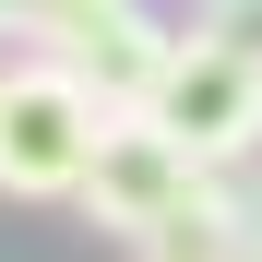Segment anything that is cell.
<instances>
[{"label": "cell", "instance_id": "obj_1", "mask_svg": "<svg viewBox=\"0 0 262 262\" xmlns=\"http://www.w3.org/2000/svg\"><path fill=\"white\" fill-rule=\"evenodd\" d=\"M107 96L60 60H0V203H72L83 167H96Z\"/></svg>", "mask_w": 262, "mask_h": 262}, {"label": "cell", "instance_id": "obj_2", "mask_svg": "<svg viewBox=\"0 0 262 262\" xmlns=\"http://www.w3.org/2000/svg\"><path fill=\"white\" fill-rule=\"evenodd\" d=\"M143 119H155V131H179L203 179H238V167L262 155V60L227 48L214 24H179V48H167Z\"/></svg>", "mask_w": 262, "mask_h": 262}, {"label": "cell", "instance_id": "obj_3", "mask_svg": "<svg viewBox=\"0 0 262 262\" xmlns=\"http://www.w3.org/2000/svg\"><path fill=\"white\" fill-rule=\"evenodd\" d=\"M203 191H214V179L191 167V143H179V131H155L143 107H107V131H96V167H83L72 214H83V227H107V238L131 250V238H155L167 214H191Z\"/></svg>", "mask_w": 262, "mask_h": 262}, {"label": "cell", "instance_id": "obj_4", "mask_svg": "<svg viewBox=\"0 0 262 262\" xmlns=\"http://www.w3.org/2000/svg\"><path fill=\"white\" fill-rule=\"evenodd\" d=\"M24 48L36 60H60V72H83L107 107H143L155 96V72H167V48H179V24H155L143 0H24Z\"/></svg>", "mask_w": 262, "mask_h": 262}, {"label": "cell", "instance_id": "obj_5", "mask_svg": "<svg viewBox=\"0 0 262 262\" xmlns=\"http://www.w3.org/2000/svg\"><path fill=\"white\" fill-rule=\"evenodd\" d=\"M250 238H262V203L238 179H214L191 214H167L155 238H131V262H250Z\"/></svg>", "mask_w": 262, "mask_h": 262}, {"label": "cell", "instance_id": "obj_6", "mask_svg": "<svg viewBox=\"0 0 262 262\" xmlns=\"http://www.w3.org/2000/svg\"><path fill=\"white\" fill-rule=\"evenodd\" d=\"M191 24H214V36H227V48H250V60H262V0H203Z\"/></svg>", "mask_w": 262, "mask_h": 262}, {"label": "cell", "instance_id": "obj_7", "mask_svg": "<svg viewBox=\"0 0 262 262\" xmlns=\"http://www.w3.org/2000/svg\"><path fill=\"white\" fill-rule=\"evenodd\" d=\"M250 262H262V238H250Z\"/></svg>", "mask_w": 262, "mask_h": 262}]
</instances>
